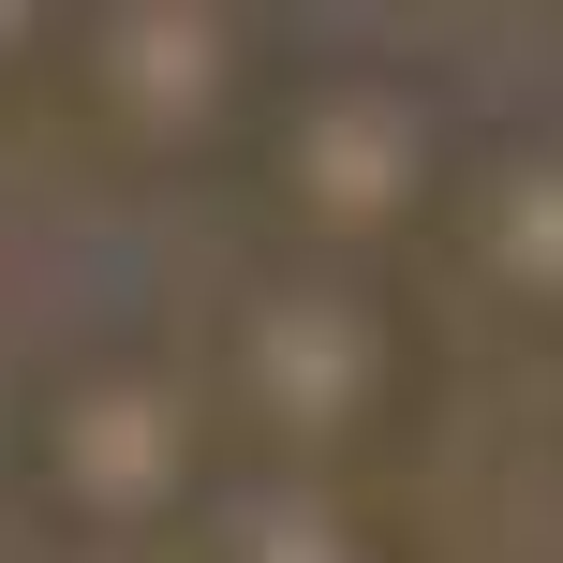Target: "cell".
Wrapping results in <instances>:
<instances>
[{
  "instance_id": "1",
  "label": "cell",
  "mask_w": 563,
  "mask_h": 563,
  "mask_svg": "<svg viewBox=\"0 0 563 563\" xmlns=\"http://www.w3.org/2000/svg\"><path fill=\"white\" fill-rule=\"evenodd\" d=\"M15 475L89 563H164L223 505V386L148 341H89L15 400Z\"/></svg>"
},
{
  "instance_id": "2",
  "label": "cell",
  "mask_w": 563,
  "mask_h": 563,
  "mask_svg": "<svg viewBox=\"0 0 563 563\" xmlns=\"http://www.w3.org/2000/svg\"><path fill=\"white\" fill-rule=\"evenodd\" d=\"M208 386H223V416L253 430L282 475H327V460L386 416L400 341H386V311H371L341 267H282V282H253V297L223 311Z\"/></svg>"
},
{
  "instance_id": "3",
  "label": "cell",
  "mask_w": 563,
  "mask_h": 563,
  "mask_svg": "<svg viewBox=\"0 0 563 563\" xmlns=\"http://www.w3.org/2000/svg\"><path fill=\"white\" fill-rule=\"evenodd\" d=\"M75 104L119 164H208L253 119V30L208 0H119L75 15Z\"/></svg>"
},
{
  "instance_id": "4",
  "label": "cell",
  "mask_w": 563,
  "mask_h": 563,
  "mask_svg": "<svg viewBox=\"0 0 563 563\" xmlns=\"http://www.w3.org/2000/svg\"><path fill=\"white\" fill-rule=\"evenodd\" d=\"M267 194L297 238H327V253H371V238L416 223L430 194V119L400 104L386 75H327L282 104V148H267Z\"/></svg>"
},
{
  "instance_id": "5",
  "label": "cell",
  "mask_w": 563,
  "mask_h": 563,
  "mask_svg": "<svg viewBox=\"0 0 563 563\" xmlns=\"http://www.w3.org/2000/svg\"><path fill=\"white\" fill-rule=\"evenodd\" d=\"M178 563H386V534L356 519V489L341 475H223V505L194 519V549Z\"/></svg>"
},
{
  "instance_id": "6",
  "label": "cell",
  "mask_w": 563,
  "mask_h": 563,
  "mask_svg": "<svg viewBox=\"0 0 563 563\" xmlns=\"http://www.w3.org/2000/svg\"><path fill=\"white\" fill-rule=\"evenodd\" d=\"M475 253H489V282H505V297H563V164H519L505 194H489Z\"/></svg>"
},
{
  "instance_id": "7",
  "label": "cell",
  "mask_w": 563,
  "mask_h": 563,
  "mask_svg": "<svg viewBox=\"0 0 563 563\" xmlns=\"http://www.w3.org/2000/svg\"><path fill=\"white\" fill-rule=\"evenodd\" d=\"M45 75H75V15L0 0V104H15V89H45Z\"/></svg>"
},
{
  "instance_id": "8",
  "label": "cell",
  "mask_w": 563,
  "mask_h": 563,
  "mask_svg": "<svg viewBox=\"0 0 563 563\" xmlns=\"http://www.w3.org/2000/svg\"><path fill=\"white\" fill-rule=\"evenodd\" d=\"M59 563H89V549H59Z\"/></svg>"
}]
</instances>
